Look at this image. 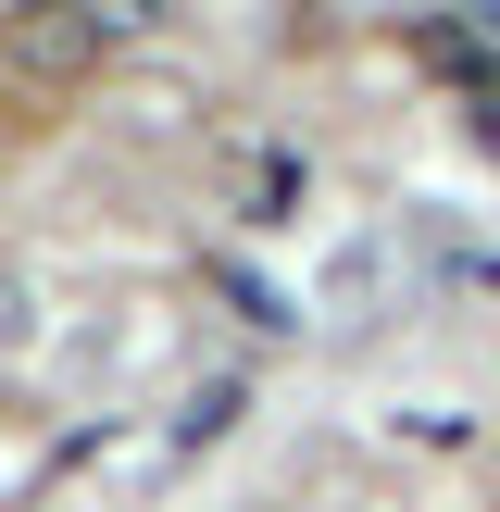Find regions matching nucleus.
<instances>
[{"instance_id": "f257e3e1", "label": "nucleus", "mask_w": 500, "mask_h": 512, "mask_svg": "<svg viewBox=\"0 0 500 512\" xmlns=\"http://www.w3.org/2000/svg\"><path fill=\"white\" fill-rule=\"evenodd\" d=\"M125 25H138V13H0V63H13L25 88H75Z\"/></svg>"}, {"instance_id": "f03ea898", "label": "nucleus", "mask_w": 500, "mask_h": 512, "mask_svg": "<svg viewBox=\"0 0 500 512\" xmlns=\"http://www.w3.org/2000/svg\"><path fill=\"white\" fill-rule=\"evenodd\" d=\"M25 313H38V300H25V275H13V263H0V338H13V325H25Z\"/></svg>"}, {"instance_id": "7ed1b4c3", "label": "nucleus", "mask_w": 500, "mask_h": 512, "mask_svg": "<svg viewBox=\"0 0 500 512\" xmlns=\"http://www.w3.org/2000/svg\"><path fill=\"white\" fill-rule=\"evenodd\" d=\"M250 512H288V500H250Z\"/></svg>"}]
</instances>
